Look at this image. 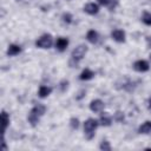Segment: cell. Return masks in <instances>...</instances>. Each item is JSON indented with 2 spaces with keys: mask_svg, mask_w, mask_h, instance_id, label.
Wrapping results in <instances>:
<instances>
[{
  "mask_svg": "<svg viewBox=\"0 0 151 151\" xmlns=\"http://www.w3.org/2000/svg\"><path fill=\"white\" fill-rule=\"evenodd\" d=\"M150 109H151V100H150Z\"/></svg>",
  "mask_w": 151,
  "mask_h": 151,
  "instance_id": "4316f807",
  "label": "cell"
},
{
  "mask_svg": "<svg viewBox=\"0 0 151 151\" xmlns=\"http://www.w3.org/2000/svg\"><path fill=\"white\" fill-rule=\"evenodd\" d=\"M1 119H2V131H4V134H5L6 130H7L8 125H9V122H11L9 114L5 110H2V112H1Z\"/></svg>",
  "mask_w": 151,
  "mask_h": 151,
  "instance_id": "9a60e30c",
  "label": "cell"
},
{
  "mask_svg": "<svg viewBox=\"0 0 151 151\" xmlns=\"http://www.w3.org/2000/svg\"><path fill=\"white\" fill-rule=\"evenodd\" d=\"M114 120H117V122H119V123H123V120H124V114H123L120 111H117V112L114 113Z\"/></svg>",
  "mask_w": 151,
  "mask_h": 151,
  "instance_id": "603a6c76",
  "label": "cell"
},
{
  "mask_svg": "<svg viewBox=\"0 0 151 151\" xmlns=\"http://www.w3.org/2000/svg\"><path fill=\"white\" fill-rule=\"evenodd\" d=\"M99 126V120L94 118H87L84 122V136L87 140H91L96 136V130Z\"/></svg>",
  "mask_w": 151,
  "mask_h": 151,
  "instance_id": "7a4b0ae2",
  "label": "cell"
},
{
  "mask_svg": "<svg viewBox=\"0 0 151 151\" xmlns=\"http://www.w3.org/2000/svg\"><path fill=\"white\" fill-rule=\"evenodd\" d=\"M111 38H112L116 42L122 44V42H125V40H126V34H125V32H124L123 29L116 28V29H112V32H111Z\"/></svg>",
  "mask_w": 151,
  "mask_h": 151,
  "instance_id": "5b68a950",
  "label": "cell"
},
{
  "mask_svg": "<svg viewBox=\"0 0 151 151\" xmlns=\"http://www.w3.org/2000/svg\"><path fill=\"white\" fill-rule=\"evenodd\" d=\"M78 94H79V96H77V97H76V99H77V100H80L81 98H84V97H85V94H86V91H85V90H81V91H80Z\"/></svg>",
  "mask_w": 151,
  "mask_h": 151,
  "instance_id": "d4e9b609",
  "label": "cell"
},
{
  "mask_svg": "<svg viewBox=\"0 0 151 151\" xmlns=\"http://www.w3.org/2000/svg\"><path fill=\"white\" fill-rule=\"evenodd\" d=\"M31 110L34 111L35 113H38L40 117H42V116L45 114V112H46V106L42 105V104H39V103H38V104H35Z\"/></svg>",
  "mask_w": 151,
  "mask_h": 151,
  "instance_id": "e0dca14e",
  "label": "cell"
},
{
  "mask_svg": "<svg viewBox=\"0 0 151 151\" xmlns=\"http://www.w3.org/2000/svg\"><path fill=\"white\" fill-rule=\"evenodd\" d=\"M86 40L88 42H91V44H97L98 40H99V33L97 31H94V29L87 31V33H86Z\"/></svg>",
  "mask_w": 151,
  "mask_h": 151,
  "instance_id": "7c38bea8",
  "label": "cell"
},
{
  "mask_svg": "<svg viewBox=\"0 0 151 151\" xmlns=\"http://www.w3.org/2000/svg\"><path fill=\"white\" fill-rule=\"evenodd\" d=\"M79 125H80V122H79V119L77 117H72L70 119V126H71V129L77 130L79 127Z\"/></svg>",
  "mask_w": 151,
  "mask_h": 151,
  "instance_id": "7402d4cb",
  "label": "cell"
},
{
  "mask_svg": "<svg viewBox=\"0 0 151 151\" xmlns=\"http://www.w3.org/2000/svg\"><path fill=\"white\" fill-rule=\"evenodd\" d=\"M140 19H142V22H143L144 25L151 26V13H150V12L144 11L143 14H142V17H140Z\"/></svg>",
  "mask_w": 151,
  "mask_h": 151,
  "instance_id": "ac0fdd59",
  "label": "cell"
},
{
  "mask_svg": "<svg viewBox=\"0 0 151 151\" xmlns=\"http://www.w3.org/2000/svg\"><path fill=\"white\" fill-rule=\"evenodd\" d=\"M98 120H99V125H101L104 127H109L112 125V118L109 114H101Z\"/></svg>",
  "mask_w": 151,
  "mask_h": 151,
  "instance_id": "2e32d148",
  "label": "cell"
},
{
  "mask_svg": "<svg viewBox=\"0 0 151 151\" xmlns=\"http://www.w3.org/2000/svg\"><path fill=\"white\" fill-rule=\"evenodd\" d=\"M68 85H70V83H68V80H66V79H63L60 83H59V85H58V87H59V90H60V92H66L67 91V88H68Z\"/></svg>",
  "mask_w": 151,
  "mask_h": 151,
  "instance_id": "44dd1931",
  "label": "cell"
},
{
  "mask_svg": "<svg viewBox=\"0 0 151 151\" xmlns=\"http://www.w3.org/2000/svg\"><path fill=\"white\" fill-rule=\"evenodd\" d=\"M52 45H53V37L50 33H45L35 40V47L41 50H48L52 47Z\"/></svg>",
  "mask_w": 151,
  "mask_h": 151,
  "instance_id": "3957f363",
  "label": "cell"
},
{
  "mask_svg": "<svg viewBox=\"0 0 151 151\" xmlns=\"http://www.w3.org/2000/svg\"><path fill=\"white\" fill-rule=\"evenodd\" d=\"M113 0H97V2L99 4V5H101V6H110L111 5V2H112Z\"/></svg>",
  "mask_w": 151,
  "mask_h": 151,
  "instance_id": "cb8c5ba5",
  "label": "cell"
},
{
  "mask_svg": "<svg viewBox=\"0 0 151 151\" xmlns=\"http://www.w3.org/2000/svg\"><path fill=\"white\" fill-rule=\"evenodd\" d=\"M94 76H96V73H94L91 68L86 67V68H84V70L81 71V73L79 74V79H80V80H83V81H87V80L93 79V78H94Z\"/></svg>",
  "mask_w": 151,
  "mask_h": 151,
  "instance_id": "9c48e42d",
  "label": "cell"
},
{
  "mask_svg": "<svg viewBox=\"0 0 151 151\" xmlns=\"http://www.w3.org/2000/svg\"><path fill=\"white\" fill-rule=\"evenodd\" d=\"M133 70L137 71V72H140V73H144V72H147L150 70V64L144 60V59H139V60H136L132 65Z\"/></svg>",
  "mask_w": 151,
  "mask_h": 151,
  "instance_id": "277c9868",
  "label": "cell"
},
{
  "mask_svg": "<svg viewBox=\"0 0 151 151\" xmlns=\"http://www.w3.org/2000/svg\"><path fill=\"white\" fill-rule=\"evenodd\" d=\"M52 93V87L46 86V85H40L38 90V96L39 98H47Z\"/></svg>",
  "mask_w": 151,
  "mask_h": 151,
  "instance_id": "4fadbf2b",
  "label": "cell"
},
{
  "mask_svg": "<svg viewBox=\"0 0 151 151\" xmlns=\"http://www.w3.org/2000/svg\"><path fill=\"white\" fill-rule=\"evenodd\" d=\"M99 149L101 150V151H111V144H110V142L109 140H106V139H103L101 142H100V144H99Z\"/></svg>",
  "mask_w": 151,
  "mask_h": 151,
  "instance_id": "ffe728a7",
  "label": "cell"
},
{
  "mask_svg": "<svg viewBox=\"0 0 151 151\" xmlns=\"http://www.w3.org/2000/svg\"><path fill=\"white\" fill-rule=\"evenodd\" d=\"M39 119H40V116L38 113H35L34 111L31 110L29 113H28V116H27V122L29 123V125L32 127H35L38 125V123H39Z\"/></svg>",
  "mask_w": 151,
  "mask_h": 151,
  "instance_id": "8fae6325",
  "label": "cell"
},
{
  "mask_svg": "<svg viewBox=\"0 0 151 151\" xmlns=\"http://www.w3.org/2000/svg\"><path fill=\"white\" fill-rule=\"evenodd\" d=\"M2 149H4V150H7V145H6V139H5V137H4V139H2Z\"/></svg>",
  "mask_w": 151,
  "mask_h": 151,
  "instance_id": "484cf974",
  "label": "cell"
},
{
  "mask_svg": "<svg viewBox=\"0 0 151 151\" xmlns=\"http://www.w3.org/2000/svg\"><path fill=\"white\" fill-rule=\"evenodd\" d=\"M150 58H151V55H150Z\"/></svg>",
  "mask_w": 151,
  "mask_h": 151,
  "instance_id": "83f0119b",
  "label": "cell"
},
{
  "mask_svg": "<svg viewBox=\"0 0 151 151\" xmlns=\"http://www.w3.org/2000/svg\"><path fill=\"white\" fill-rule=\"evenodd\" d=\"M61 20H63L64 24L71 25V24L73 22V15H72L70 12H65V13H63V15H61Z\"/></svg>",
  "mask_w": 151,
  "mask_h": 151,
  "instance_id": "d6986e66",
  "label": "cell"
},
{
  "mask_svg": "<svg viewBox=\"0 0 151 151\" xmlns=\"http://www.w3.org/2000/svg\"><path fill=\"white\" fill-rule=\"evenodd\" d=\"M88 107H90V110H91L92 112L99 113V112H101V111L104 110L105 104H104V101H103L101 99H93V100H91Z\"/></svg>",
  "mask_w": 151,
  "mask_h": 151,
  "instance_id": "52a82bcc",
  "label": "cell"
},
{
  "mask_svg": "<svg viewBox=\"0 0 151 151\" xmlns=\"http://www.w3.org/2000/svg\"><path fill=\"white\" fill-rule=\"evenodd\" d=\"M68 39L67 38H65V37H59L57 40H55V42H54V46H55V50L58 51V52H65L66 51V48H67V46H68Z\"/></svg>",
  "mask_w": 151,
  "mask_h": 151,
  "instance_id": "8992f818",
  "label": "cell"
},
{
  "mask_svg": "<svg viewBox=\"0 0 151 151\" xmlns=\"http://www.w3.org/2000/svg\"><path fill=\"white\" fill-rule=\"evenodd\" d=\"M138 133L140 134H149L151 133V120H145L138 127Z\"/></svg>",
  "mask_w": 151,
  "mask_h": 151,
  "instance_id": "5bb4252c",
  "label": "cell"
},
{
  "mask_svg": "<svg viewBox=\"0 0 151 151\" xmlns=\"http://www.w3.org/2000/svg\"><path fill=\"white\" fill-rule=\"evenodd\" d=\"M83 11H84L86 14H88V15H96V14H98V12H99V5L96 4V2H87V4L84 6Z\"/></svg>",
  "mask_w": 151,
  "mask_h": 151,
  "instance_id": "ba28073f",
  "label": "cell"
},
{
  "mask_svg": "<svg viewBox=\"0 0 151 151\" xmlns=\"http://www.w3.org/2000/svg\"><path fill=\"white\" fill-rule=\"evenodd\" d=\"M20 52H21V46H20V45H17V44H11V45H8L7 51H6V53H7L8 57H15V55H18Z\"/></svg>",
  "mask_w": 151,
  "mask_h": 151,
  "instance_id": "30bf717a",
  "label": "cell"
},
{
  "mask_svg": "<svg viewBox=\"0 0 151 151\" xmlns=\"http://www.w3.org/2000/svg\"><path fill=\"white\" fill-rule=\"evenodd\" d=\"M87 53V46L84 44L78 45L76 48H73L72 53H71V60H70V67H77L79 61L84 59V57Z\"/></svg>",
  "mask_w": 151,
  "mask_h": 151,
  "instance_id": "6da1fadb",
  "label": "cell"
}]
</instances>
